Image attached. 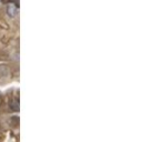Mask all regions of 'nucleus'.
Here are the masks:
<instances>
[{"instance_id": "2", "label": "nucleus", "mask_w": 162, "mask_h": 142, "mask_svg": "<svg viewBox=\"0 0 162 142\" xmlns=\"http://www.w3.org/2000/svg\"><path fill=\"white\" fill-rule=\"evenodd\" d=\"M7 14H8V16H9L10 18H14V17L16 16L17 7L14 5V3H9V5L7 6Z\"/></svg>"}, {"instance_id": "1", "label": "nucleus", "mask_w": 162, "mask_h": 142, "mask_svg": "<svg viewBox=\"0 0 162 142\" xmlns=\"http://www.w3.org/2000/svg\"><path fill=\"white\" fill-rule=\"evenodd\" d=\"M18 119L14 116H0V142H18V123L12 122Z\"/></svg>"}]
</instances>
